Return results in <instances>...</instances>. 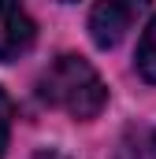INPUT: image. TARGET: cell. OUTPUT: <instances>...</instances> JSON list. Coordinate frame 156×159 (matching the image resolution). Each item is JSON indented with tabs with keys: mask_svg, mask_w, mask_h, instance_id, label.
Segmentation results:
<instances>
[{
	"mask_svg": "<svg viewBox=\"0 0 156 159\" xmlns=\"http://www.w3.org/2000/svg\"><path fill=\"white\" fill-rule=\"evenodd\" d=\"M37 96L71 119H97L108 104V85L82 56H60L37 78Z\"/></svg>",
	"mask_w": 156,
	"mask_h": 159,
	"instance_id": "cell-1",
	"label": "cell"
},
{
	"mask_svg": "<svg viewBox=\"0 0 156 159\" xmlns=\"http://www.w3.org/2000/svg\"><path fill=\"white\" fill-rule=\"evenodd\" d=\"M141 15V4H97L89 11V37L97 48H115L119 41L126 37V30L134 26V19Z\"/></svg>",
	"mask_w": 156,
	"mask_h": 159,
	"instance_id": "cell-2",
	"label": "cell"
},
{
	"mask_svg": "<svg viewBox=\"0 0 156 159\" xmlns=\"http://www.w3.org/2000/svg\"><path fill=\"white\" fill-rule=\"evenodd\" d=\"M34 37H37L34 19L19 4L0 0V63H11V59L26 56L34 48Z\"/></svg>",
	"mask_w": 156,
	"mask_h": 159,
	"instance_id": "cell-3",
	"label": "cell"
},
{
	"mask_svg": "<svg viewBox=\"0 0 156 159\" xmlns=\"http://www.w3.org/2000/svg\"><path fill=\"white\" fill-rule=\"evenodd\" d=\"M119 159H156V126L130 129L126 141L119 144Z\"/></svg>",
	"mask_w": 156,
	"mask_h": 159,
	"instance_id": "cell-4",
	"label": "cell"
},
{
	"mask_svg": "<svg viewBox=\"0 0 156 159\" xmlns=\"http://www.w3.org/2000/svg\"><path fill=\"white\" fill-rule=\"evenodd\" d=\"M138 74L156 85V15L149 19V26H145V34L138 41Z\"/></svg>",
	"mask_w": 156,
	"mask_h": 159,
	"instance_id": "cell-5",
	"label": "cell"
},
{
	"mask_svg": "<svg viewBox=\"0 0 156 159\" xmlns=\"http://www.w3.org/2000/svg\"><path fill=\"white\" fill-rule=\"evenodd\" d=\"M11 119H15L11 96L0 89V156H4V148H7V141H11Z\"/></svg>",
	"mask_w": 156,
	"mask_h": 159,
	"instance_id": "cell-6",
	"label": "cell"
},
{
	"mask_svg": "<svg viewBox=\"0 0 156 159\" xmlns=\"http://www.w3.org/2000/svg\"><path fill=\"white\" fill-rule=\"evenodd\" d=\"M34 159H71V156H63V152H56V148H45V152H37Z\"/></svg>",
	"mask_w": 156,
	"mask_h": 159,
	"instance_id": "cell-7",
	"label": "cell"
}]
</instances>
